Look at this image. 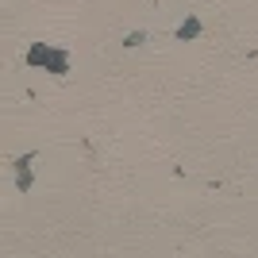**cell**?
Returning <instances> with one entry per match:
<instances>
[{
	"label": "cell",
	"instance_id": "cell-1",
	"mask_svg": "<svg viewBox=\"0 0 258 258\" xmlns=\"http://www.w3.org/2000/svg\"><path fill=\"white\" fill-rule=\"evenodd\" d=\"M23 62L35 66V70H46V74H54V77H62L66 70H70V54H66L62 46L31 43V46H27V54H23Z\"/></svg>",
	"mask_w": 258,
	"mask_h": 258
},
{
	"label": "cell",
	"instance_id": "cell-2",
	"mask_svg": "<svg viewBox=\"0 0 258 258\" xmlns=\"http://www.w3.org/2000/svg\"><path fill=\"white\" fill-rule=\"evenodd\" d=\"M35 158H39V154L35 151H23L20 158L12 162V166H16V189H20V193H31V185H35Z\"/></svg>",
	"mask_w": 258,
	"mask_h": 258
},
{
	"label": "cell",
	"instance_id": "cell-3",
	"mask_svg": "<svg viewBox=\"0 0 258 258\" xmlns=\"http://www.w3.org/2000/svg\"><path fill=\"white\" fill-rule=\"evenodd\" d=\"M201 31H205V27H201V20H197V16H185V20H181V27L173 31V39H181V43H189V39H197Z\"/></svg>",
	"mask_w": 258,
	"mask_h": 258
},
{
	"label": "cell",
	"instance_id": "cell-4",
	"mask_svg": "<svg viewBox=\"0 0 258 258\" xmlns=\"http://www.w3.org/2000/svg\"><path fill=\"white\" fill-rule=\"evenodd\" d=\"M143 39H147V35H143V31H135V35H127V39H123V46H139Z\"/></svg>",
	"mask_w": 258,
	"mask_h": 258
}]
</instances>
